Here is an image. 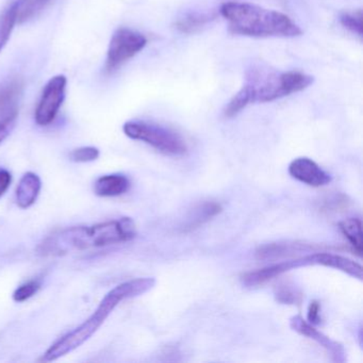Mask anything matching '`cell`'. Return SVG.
<instances>
[{
    "label": "cell",
    "instance_id": "6da1fadb",
    "mask_svg": "<svg viewBox=\"0 0 363 363\" xmlns=\"http://www.w3.org/2000/svg\"><path fill=\"white\" fill-rule=\"evenodd\" d=\"M137 235L133 218L107 220L92 226H72L46 238L38 252L41 256L62 257L72 252H84L131 241Z\"/></svg>",
    "mask_w": 363,
    "mask_h": 363
},
{
    "label": "cell",
    "instance_id": "7a4b0ae2",
    "mask_svg": "<svg viewBox=\"0 0 363 363\" xmlns=\"http://www.w3.org/2000/svg\"><path fill=\"white\" fill-rule=\"evenodd\" d=\"M314 78L298 71L276 72L256 65L246 73L245 84L224 110L226 118H235L248 105L272 103L309 88Z\"/></svg>",
    "mask_w": 363,
    "mask_h": 363
},
{
    "label": "cell",
    "instance_id": "3957f363",
    "mask_svg": "<svg viewBox=\"0 0 363 363\" xmlns=\"http://www.w3.org/2000/svg\"><path fill=\"white\" fill-rule=\"evenodd\" d=\"M156 284L155 278H135L122 282L105 295L97 309L82 325L57 340L42 357L44 362H52L67 356L84 345L97 333L113 310L125 299L140 296L152 290Z\"/></svg>",
    "mask_w": 363,
    "mask_h": 363
},
{
    "label": "cell",
    "instance_id": "277c9868",
    "mask_svg": "<svg viewBox=\"0 0 363 363\" xmlns=\"http://www.w3.org/2000/svg\"><path fill=\"white\" fill-rule=\"evenodd\" d=\"M220 14L233 35L250 38H295L303 33L286 14L241 1H227Z\"/></svg>",
    "mask_w": 363,
    "mask_h": 363
},
{
    "label": "cell",
    "instance_id": "5b68a950",
    "mask_svg": "<svg viewBox=\"0 0 363 363\" xmlns=\"http://www.w3.org/2000/svg\"><path fill=\"white\" fill-rule=\"evenodd\" d=\"M123 131L130 139L144 142L167 156H184L188 152V145L182 135L161 125L130 121L125 123Z\"/></svg>",
    "mask_w": 363,
    "mask_h": 363
},
{
    "label": "cell",
    "instance_id": "8992f818",
    "mask_svg": "<svg viewBox=\"0 0 363 363\" xmlns=\"http://www.w3.org/2000/svg\"><path fill=\"white\" fill-rule=\"evenodd\" d=\"M147 45L145 35L128 28H120L112 35L108 48L106 69L108 72L116 69L137 56Z\"/></svg>",
    "mask_w": 363,
    "mask_h": 363
},
{
    "label": "cell",
    "instance_id": "52a82bcc",
    "mask_svg": "<svg viewBox=\"0 0 363 363\" xmlns=\"http://www.w3.org/2000/svg\"><path fill=\"white\" fill-rule=\"evenodd\" d=\"M67 84V77L58 75L52 77L46 84L35 110V120L39 126H48L56 120L65 101Z\"/></svg>",
    "mask_w": 363,
    "mask_h": 363
},
{
    "label": "cell",
    "instance_id": "ba28073f",
    "mask_svg": "<svg viewBox=\"0 0 363 363\" xmlns=\"http://www.w3.org/2000/svg\"><path fill=\"white\" fill-rule=\"evenodd\" d=\"M289 174L294 179L313 188L326 186L331 182V176L327 172L306 157L293 160L289 165Z\"/></svg>",
    "mask_w": 363,
    "mask_h": 363
},
{
    "label": "cell",
    "instance_id": "9c48e42d",
    "mask_svg": "<svg viewBox=\"0 0 363 363\" xmlns=\"http://www.w3.org/2000/svg\"><path fill=\"white\" fill-rule=\"evenodd\" d=\"M290 326L293 330L296 331L299 335H305V337H309V339L313 340L316 343L320 344L330 354L333 360L337 361V362H344L345 361L346 354L343 345L339 342L329 339L324 333L314 328L313 325L303 320L301 315L293 316L290 320Z\"/></svg>",
    "mask_w": 363,
    "mask_h": 363
},
{
    "label": "cell",
    "instance_id": "30bf717a",
    "mask_svg": "<svg viewBox=\"0 0 363 363\" xmlns=\"http://www.w3.org/2000/svg\"><path fill=\"white\" fill-rule=\"evenodd\" d=\"M318 246L303 242H276L265 244L257 250L256 256L259 260H275V259L288 258L301 252H313Z\"/></svg>",
    "mask_w": 363,
    "mask_h": 363
},
{
    "label": "cell",
    "instance_id": "8fae6325",
    "mask_svg": "<svg viewBox=\"0 0 363 363\" xmlns=\"http://www.w3.org/2000/svg\"><path fill=\"white\" fill-rule=\"evenodd\" d=\"M42 182L33 172L24 174L16 189V203L21 209H28L35 205L41 192Z\"/></svg>",
    "mask_w": 363,
    "mask_h": 363
},
{
    "label": "cell",
    "instance_id": "7c38bea8",
    "mask_svg": "<svg viewBox=\"0 0 363 363\" xmlns=\"http://www.w3.org/2000/svg\"><path fill=\"white\" fill-rule=\"evenodd\" d=\"M130 189V180L122 174L101 176L94 184L97 196L116 197L125 194Z\"/></svg>",
    "mask_w": 363,
    "mask_h": 363
},
{
    "label": "cell",
    "instance_id": "4fadbf2b",
    "mask_svg": "<svg viewBox=\"0 0 363 363\" xmlns=\"http://www.w3.org/2000/svg\"><path fill=\"white\" fill-rule=\"evenodd\" d=\"M23 89L24 84L18 78L0 84V118L16 109V101L22 95Z\"/></svg>",
    "mask_w": 363,
    "mask_h": 363
},
{
    "label": "cell",
    "instance_id": "5bb4252c",
    "mask_svg": "<svg viewBox=\"0 0 363 363\" xmlns=\"http://www.w3.org/2000/svg\"><path fill=\"white\" fill-rule=\"evenodd\" d=\"M21 3H22V0L16 1L4 12L3 16H0V52H3L4 48L7 45L12 31H13L16 23L18 22Z\"/></svg>",
    "mask_w": 363,
    "mask_h": 363
},
{
    "label": "cell",
    "instance_id": "9a60e30c",
    "mask_svg": "<svg viewBox=\"0 0 363 363\" xmlns=\"http://www.w3.org/2000/svg\"><path fill=\"white\" fill-rule=\"evenodd\" d=\"M222 212V206L220 203H214V201H208L199 206L194 212L193 216L189 218L188 223L184 225V231H192L199 228L201 225L207 223L208 220L213 218Z\"/></svg>",
    "mask_w": 363,
    "mask_h": 363
},
{
    "label": "cell",
    "instance_id": "2e32d148",
    "mask_svg": "<svg viewBox=\"0 0 363 363\" xmlns=\"http://www.w3.org/2000/svg\"><path fill=\"white\" fill-rule=\"evenodd\" d=\"M339 228L348 240L358 256H361L362 245V223L359 218H346L339 223Z\"/></svg>",
    "mask_w": 363,
    "mask_h": 363
},
{
    "label": "cell",
    "instance_id": "e0dca14e",
    "mask_svg": "<svg viewBox=\"0 0 363 363\" xmlns=\"http://www.w3.org/2000/svg\"><path fill=\"white\" fill-rule=\"evenodd\" d=\"M210 21L211 18L207 14L189 13L184 18H179L176 22L175 26L180 33L191 35L201 30Z\"/></svg>",
    "mask_w": 363,
    "mask_h": 363
},
{
    "label": "cell",
    "instance_id": "ac0fdd59",
    "mask_svg": "<svg viewBox=\"0 0 363 363\" xmlns=\"http://www.w3.org/2000/svg\"><path fill=\"white\" fill-rule=\"evenodd\" d=\"M274 294H275L276 301L278 303H284V305H298L303 299L301 291L288 282L278 284Z\"/></svg>",
    "mask_w": 363,
    "mask_h": 363
},
{
    "label": "cell",
    "instance_id": "d6986e66",
    "mask_svg": "<svg viewBox=\"0 0 363 363\" xmlns=\"http://www.w3.org/2000/svg\"><path fill=\"white\" fill-rule=\"evenodd\" d=\"M340 24L352 35L362 38V12H346L340 16Z\"/></svg>",
    "mask_w": 363,
    "mask_h": 363
},
{
    "label": "cell",
    "instance_id": "ffe728a7",
    "mask_svg": "<svg viewBox=\"0 0 363 363\" xmlns=\"http://www.w3.org/2000/svg\"><path fill=\"white\" fill-rule=\"evenodd\" d=\"M50 0H22L20 8L18 22H25L31 16H35L38 11L45 7Z\"/></svg>",
    "mask_w": 363,
    "mask_h": 363
},
{
    "label": "cell",
    "instance_id": "44dd1931",
    "mask_svg": "<svg viewBox=\"0 0 363 363\" xmlns=\"http://www.w3.org/2000/svg\"><path fill=\"white\" fill-rule=\"evenodd\" d=\"M99 148L93 146H84V147L76 148L69 154V159L74 162L86 163L92 162L99 158Z\"/></svg>",
    "mask_w": 363,
    "mask_h": 363
},
{
    "label": "cell",
    "instance_id": "7402d4cb",
    "mask_svg": "<svg viewBox=\"0 0 363 363\" xmlns=\"http://www.w3.org/2000/svg\"><path fill=\"white\" fill-rule=\"evenodd\" d=\"M18 108L6 114L5 116L0 118V145L5 142V140L9 137L10 133L13 131L18 122Z\"/></svg>",
    "mask_w": 363,
    "mask_h": 363
},
{
    "label": "cell",
    "instance_id": "603a6c76",
    "mask_svg": "<svg viewBox=\"0 0 363 363\" xmlns=\"http://www.w3.org/2000/svg\"><path fill=\"white\" fill-rule=\"evenodd\" d=\"M41 288V284L38 280H30L26 284L18 286L13 293V299L16 303H23L37 294Z\"/></svg>",
    "mask_w": 363,
    "mask_h": 363
},
{
    "label": "cell",
    "instance_id": "cb8c5ba5",
    "mask_svg": "<svg viewBox=\"0 0 363 363\" xmlns=\"http://www.w3.org/2000/svg\"><path fill=\"white\" fill-rule=\"evenodd\" d=\"M322 320L320 318V305L318 301H311L308 308V323L311 325H318Z\"/></svg>",
    "mask_w": 363,
    "mask_h": 363
},
{
    "label": "cell",
    "instance_id": "d4e9b609",
    "mask_svg": "<svg viewBox=\"0 0 363 363\" xmlns=\"http://www.w3.org/2000/svg\"><path fill=\"white\" fill-rule=\"evenodd\" d=\"M12 182V175L7 169H0V199L4 196Z\"/></svg>",
    "mask_w": 363,
    "mask_h": 363
}]
</instances>
